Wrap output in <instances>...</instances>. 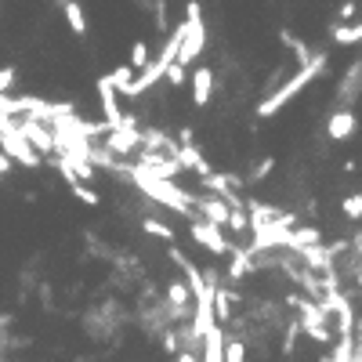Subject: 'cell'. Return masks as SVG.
Segmentation results:
<instances>
[{"mask_svg": "<svg viewBox=\"0 0 362 362\" xmlns=\"http://www.w3.org/2000/svg\"><path fill=\"white\" fill-rule=\"evenodd\" d=\"M19 131L22 138L33 145L36 156H51L55 152V141H51V127L44 120H33V116H19Z\"/></svg>", "mask_w": 362, "mask_h": 362, "instance_id": "obj_7", "label": "cell"}, {"mask_svg": "<svg viewBox=\"0 0 362 362\" xmlns=\"http://www.w3.org/2000/svg\"><path fill=\"white\" fill-rule=\"evenodd\" d=\"M250 272H254V261H250L247 247H228V279L232 282H243Z\"/></svg>", "mask_w": 362, "mask_h": 362, "instance_id": "obj_14", "label": "cell"}, {"mask_svg": "<svg viewBox=\"0 0 362 362\" xmlns=\"http://www.w3.org/2000/svg\"><path fill=\"white\" fill-rule=\"evenodd\" d=\"M355 127H359L355 109H333L326 120V134H330V141H348L355 134Z\"/></svg>", "mask_w": 362, "mask_h": 362, "instance_id": "obj_9", "label": "cell"}, {"mask_svg": "<svg viewBox=\"0 0 362 362\" xmlns=\"http://www.w3.org/2000/svg\"><path fill=\"white\" fill-rule=\"evenodd\" d=\"M116 174L134 178V185L145 192L149 200H156L160 206H167V210L192 217V196H189L185 189H178V185H174V178H152V174L138 171V167H131V163H120V171H116Z\"/></svg>", "mask_w": 362, "mask_h": 362, "instance_id": "obj_1", "label": "cell"}, {"mask_svg": "<svg viewBox=\"0 0 362 362\" xmlns=\"http://www.w3.org/2000/svg\"><path fill=\"white\" fill-rule=\"evenodd\" d=\"M66 22H69V29L76 33V36H87V19H84V8L76 4V0H66Z\"/></svg>", "mask_w": 362, "mask_h": 362, "instance_id": "obj_20", "label": "cell"}, {"mask_svg": "<svg viewBox=\"0 0 362 362\" xmlns=\"http://www.w3.org/2000/svg\"><path fill=\"white\" fill-rule=\"evenodd\" d=\"M206 51V25H203V11H200V0H189L185 8V22H181V44H178V66H192L200 55Z\"/></svg>", "mask_w": 362, "mask_h": 362, "instance_id": "obj_3", "label": "cell"}, {"mask_svg": "<svg viewBox=\"0 0 362 362\" xmlns=\"http://www.w3.org/2000/svg\"><path fill=\"white\" fill-rule=\"evenodd\" d=\"M134 73H138V69H131V66H116V69L109 73V80H112V87H116V95H123L127 84L134 80Z\"/></svg>", "mask_w": 362, "mask_h": 362, "instance_id": "obj_24", "label": "cell"}, {"mask_svg": "<svg viewBox=\"0 0 362 362\" xmlns=\"http://www.w3.org/2000/svg\"><path fill=\"white\" fill-rule=\"evenodd\" d=\"M210 95H214V69H206V66L192 69V106L203 109L210 101Z\"/></svg>", "mask_w": 362, "mask_h": 362, "instance_id": "obj_13", "label": "cell"}, {"mask_svg": "<svg viewBox=\"0 0 362 362\" xmlns=\"http://www.w3.org/2000/svg\"><path fill=\"white\" fill-rule=\"evenodd\" d=\"M319 362H333V359H330V355H322V359H319Z\"/></svg>", "mask_w": 362, "mask_h": 362, "instance_id": "obj_39", "label": "cell"}, {"mask_svg": "<svg viewBox=\"0 0 362 362\" xmlns=\"http://www.w3.org/2000/svg\"><path fill=\"white\" fill-rule=\"evenodd\" d=\"M174 359H178V362H203V359H200L196 352H192V348H181V352H178Z\"/></svg>", "mask_w": 362, "mask_h": 362, "instance_id": "obj_37", "label": "cell"}, {"mask_svg": "<svg viewBox=\"0 0 362 362\" xmlns=\"http://www.w3.org/2000/svg\"><path fill=\"white\" fill-rule=\"evenodd\" d=\"M167 304H171L178 315H189L192 293H189V287H185V279H174V282H167Z\"/></svg>", "mask_w": 362, "mask_h": 362, "instance_id": "obj_16", "label": "cell"}, {"mask_svg": "<svg viewBox=\"0 0 362 362\" xmlns=\"http://www.w3.org/2000/svg\"><path fill=\"white\" fill-rule=\"evenodd\" d=\"M333 44H341V47L362 44V22H341V25H333Z\"/></svg>", "mask_w": 362, "mask_h": 362, "instance_id": "obj_17", "label": "cell"}, {"mask_svg": "<svg viewBox=\"0 0 362 362\" xmlns=\"http://www.w3.org/2000/svg\"><path fill=\"white\" fill-rule=\"evenodd\" d=\"M359 90H362V58L352 62V69H348L344 80L337 84V101H341L337 109H352L355 98H359Z\"/></svg>", "mask_w": 362, "mask_h": 362, "instance_id": "obj_10", "label": "cell"}, {"mask_svg": "<svg viewBox=\"0 0 362 362\" xmlns=\"http://www.w3.org/2000/svg\"><path fill=\"white\" fill-rule=\"evenodd\" d=\"M163 352H167V355H178V352H181L178 330H163Z\"/></svg>", "mask_w": 362, "mask_h": 362, "instance_id": "obj_32", "label": "cell"}, {"mask_svg": "<svg viewBox=\"0 0 362 362\" xmlns=\"http://www.w3.org/2000/svg\"><path fill=\"white\" fill-rule=\"evenodd\" d=\"M106 149L112 152V156H131V152L141 149V131H138V120L131 112H123L120 123L106 131Z\"/></svg>", "mask_w": 362, "mask_h": 362, "instance_id": "obj_5", "label": "cell"}, {"mask_svg": "<svg viewBox=\"0 0 362 362\" xmlns=\"http://www.w3.org/2000/svg\"><path fill=\"white\" fill-rule=\"evenodd\" d=\"M149 58H152V55H149V44H145V40H134V47H131V62H127V66H131V69H141Z\"/></svg>", "mask_w": 362, "mask_h": 362, "instance_id": "obj_27", "label": "cell"}, {"mask_svg": "<svg viewBox=\"0 0 362 362\" xmlns=\"http://www.w3.org/2000/svg\"><path fill=\"white\" fill-rule=\"evenodd\" d=\"M98 98H101V112H106V131H109V127H116V123H120V116H123V112H120V101H116L120 95H116V87H112V80H109V73L98 80Z\"/></svg>", "mask_w": 362, "mask_h": 362, "instance_id": "obj_11", "label": "cell"}, {"mask_svg": "<svg viewBox=\"0 0 362 362\" xmlns=\"http://www.w3.org/2000/svg\"><path fill=\"white\" fill-rule=\"evenodd\" d=\"M287 362H293V355H290V359H287Z\"/></svg>", "mask_w": 362, "mask_h": 362, "instance_id": "obj_40", "label": "cell"}, {"mask_svg": "<svg viewBox=\"0 0 362 362\" xmlns=\"http://www.w3.org/2000/svg\"><path fill=\"white\" fill-rule=\"evenodd\" d=\"M297 319H301L297 326H301L315 344H330V341H333V326H330L326 312L319 308V301H312V297H301V301H297Z\"/></svg>", "mask_w": 362, "mask_h": 362, "instance_id": "obj_4", "label": "cell"}, {"mask_svg": "<svg viewBox=\"0 0 362 362\" xmlns=\"http://www.w3.org/2000/svg\"><path fill=\"white\" fill-rule=\"evenodd\" d=\"M15 84H19V69L15 66H4V69H0V95H8Z\"/></svg>", "mask_w": 362, "mask_h": 362, "instance_id": "obj_30", "label": "cell"}, {"mask_svg": "<svg viewBox=\"0 0 362 362\" xmlns=\"http://www.w3.org/2000/svg\"><path fill=\"white\" fill-rule=\"evenodd\" d=\"M189 236L196 239L203 250H210L217 257L228 254V247H232V243L225 239V232L217 228V225H210V221H203V217H192V221H189Z\"/></svg>", "mask_w": 362, "mask_h": 362, "instance_id": "obj_6", "label": "cell"}, {"mask_svg": "<svg viewBox=\"0 0 362 362\" xmlns=\"http://www.w3.org/2000/svg\"><path fill=\"white\" fill-rule=\"evenodd\" d=\"M62 4H66V0H62Z\"/></svg>", "mask_w": 362, "mask_h": 362, "instance_id": "obj_41", "label": "cell"}, {"mask_svg": "<svg viewBox=\"0 0 362 362\" xmlns=\"http://www.w3.org/2000/svg\"><path fill=\"white\" fill-rule=\"evenodd\" d=\"M279 36H282V40H287V47H290V51H293V55H297V66H304V62H308V58H312V55H315V51H308V44H301V40H297V36H293V33H287V29H282Z\"/></svg>", "mask_w": 362, "mask_h": 362, "instance_id": "obj_23", "label": "cell"}, {"mask_svg": "<svg viewBox=\"0 0 362 362\" xmlns=\"http://www.w3.org/2000/svg\"><path fill=\"white\" fill-rule=\"evenodd\" d=\"M174 141H178V145H196V131H192V127H181Z\"/></svg>", "mask_w": 362, "mask_h": 362, "instance_id": "obj_35", "label": "cell"}, {"mask_svg": "<svg viewBox=\"0 0 362 362\" xmlns=\"http://www.w3.org/2000/svg\"><path fill=\"white\" fill-rule=\"evenodd\" d=\"M156 29H160V33L167 29V4H163V0L156 4Z\"/></svg>", "mask_w": 362, "mask_h": 362, "instance_id": "obj_36", "label": "cell"}, {"mask_svg": "<svg viewBox=\"0 0 362 362\" xmlns=\"http://www.w3.org/2000/svg\"><path fill=\"white\" fill-rule=\"evenodd\" d=\"M322 69H326V51H315V55L304 62V66H297V73L290 76L287 84L276 87L272 95H265V101L257 106V116H276L279 109H287V106H290V98H297L308 84H315L319 76H322Z\"/></svg>", "mask_w": 362, "mask_h": 362, "instance_id": "obj_2", "label": "cell"}, {"mask_svg": "<svg viewBox=\"0 0 362 362\" xmlns=\"http://www.w3.org/2000/svg\"><path fill=\"white\" fill-rule=\"evenodd\" d=\"M225 228H232V232H247V210H232Z\"/></svg>", "mask_w": 362, "mask_h": 362, "instance_id": "obj_33", "label": "cell"}, {"mask_svg": "<svg viewBox=\"0 0 362 362\" xmlns=\"http://www.w3.org/2000/svg\"><path fill=\"white\" fill-rule=\"evenodd\" d=\"M297 257H304V268H308V272H330V268H333V257L326 254V247H322V243L301 247V250H297Z\"/></svg>", "mask_w": 362, "mask_h": 362, "instance_id": "obj_15", "label": "cell"}, {"mask_svg": "<svg viewBox=\"0 0 362 362\" xmlns=\"http://www.w3.org/2000/svg\"><path fill=\"white\" fill-rule=\"evenodd\" d=\"M69 189H73V196L80 200V203H87V206H98L101 203V196H98V192H90L84 181H69Z\"/></svg>", "mask_w": 362, "mask_h": 362, "instance_id": "obj_26", "label": "cell"}, {"mask_svg": "<svg viewBox=\"0 0 362 362\" xmlns=\"http://www.w3.org/2000/svg\"><path fill=\"white\" fill-rule=\"evenodd\" d=\"M352 19H355V0H344L337 8V22H352Z\"/></svg>", "mask_w": 362, "mask_h": 362, "instance_id": "obj_34", "label": "cell"}, {"mask_svg": "<svg viewBox=\"0 0 362 362\" xmlns=\"http://www.w3.org/2000/svg\"><path fill=\"white\" fill-rule=\"evenodd\" d=\"M141 228H145L149 236H160V239H167V243H174V228L167 225V221H156V217H145V221H141Z\"/></svg>", "mask_w": 362, "mask_h": 362, "instance_id": "obj_25", "label": "cell"}, {"mask_svg": "<svg viewBox=\"0 0 362 362\" xmlns=\"http://www.w3.org/2000/svg\"><path fill=\"white\" fill-rule=\"evenodd\" d=\"M312 243H322L319 236V228H290V236H287V250H301V247H312Z\"/></svg>", "mask_w": 362, "mask_h": 362, "instance_id": "obj_18", "label": "cell"}, {"mask_svg": "<svg viewBox=\"0 0 362 362\" xmlns=\"http://www.w3.org/2000/svg\"><path fill=\"white\" fill-rule=\"evenodd\" d=\"M297 333H301V326H297V322H290L287 326V337H282V355H293V344H297Z\"/></svg>", "mask_w": 362, "mask_h": 362, "instance_id": "obj_31", "label": "cell"}, {"mask_svg": "<svg viewBox=\"0 0 362 362\" xmlns=\"http://www.w3.org/2000/svg\"><path fill=\"white\" fill-rule=\"evenodd\" d=\"M11 171V156H4V152H0V178H4Z\"/></svg>", "mask_w": 362, "mask_h": 362, "instance_id": "obj_38", "label": "cell"}, {"mask_svg": "<svg viewBox=\"0 0 362 362\" xmlns=\"http://www.w3.org/2000/svg\"><path fill=\"white\" fill-rule=\"evenodd\" d=\"M272 167H276V160H272V156H261V160H257V167L247 174V185H257L261 178H268V171H272Z\"/></svg>", "mask_w": 362, "mask_h": 362, "instance_id": "obj_28", "label": "cell"}, {"mask_svg": "<svg viewBox=\"0 0 362 362\" xmlns=\"http://www.w3.org/2000/svg\"><path fill=\"white\" fill-rule=\"evenodd\" d=\"M163 80H167V84H174V87H181V84L189 80V69H185V66H178V62H171V66H167V73H163Z\"/></svg>", "mask_w": 362, "mask_h": 362, "instance_id": "obj_29", "label": "cell"}, {"mask_svg": "<svg viewBox=\"0 0 362 362\" xmlns=\"http://www.w3.org/2000/svg\"><path fill=\"white\" fill-rule=\"evenodd\" d=\"M192 210H196V217H203V221L225 228L232 206H228L225 200H217V196H210V192H206V196H192Z\"/></svg>", "mask_w": 362, "mask_h": 362, "instance_id": "obj_8", "label": "cell"}, {"mask_svg": "<svg viewBox=\"0 0 362 362\" xmlns=\"http://www.w3.org/2000/svg\"><path fill=\"white\" fill-rule=\"evenodd\" d=\"M221 362H247V344H243L239 337H228L225 333V355Z\"/></svg>", "mask_w": 362, "mask_h": 362, "instance_id": "obj_21", "label": "cell"}, {"mask_svg": "<svg viewBox=\"0 0 362 362\" xmlns=\"http://www.w3.org/2000/svg\"><path fill=\"white\" fill-rule=\"evenodd\" d=\"M341 210H344V217H348V221H362V189L341 200Z\"/></svg>", "mask_w": 362, "mask_h": 362, "instance_id": "obj_22", "label": "cell"}, {"mask_svg": "<svg viewBox=\"0 0 362 362\" xmlns=\"http://www.w3.org/2000/svg\"><path fill=\"white\" fill-rule=\"evenodd\" d=\"M174 160H178V167H181V171H192V174H200V178L214 171V167L206 163V156H203V152H200L196 145H178Z\"/></svg>", "mask_w": 362, "mask_h": 362, "instance_id": "obj_12", "label": "cell"}, {"mask_svg": "<svg viewBox=\"0 0 362 362\" xmlns=\"http://www.w3.org/2000/svg\"><path fill=\"white\" fill-rule=\"evenodd\" d=\"M333 362H355V333H337V344H333Z\"/></svg>", "mask_w": 362, "mask_h": 362, "instance_id": "obj_19", "label": "cell"}]
</instances>
